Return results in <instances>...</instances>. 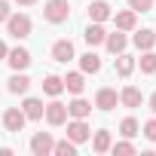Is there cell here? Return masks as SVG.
Returning <instances> with one entry per match:
<instances>
[{
  "label": "cell",
  "mask_w": 156,
  "mask_h": 156,
  "mask_svg": "<svg viewBox=\"0 0 156 156\" xmlns=\"http://www.w3.org/2000/svg\"><path fill=\"white\" fill-rule=\"evenodd\" d=\"M129 9H135V12H150V9H153V0H129Z\"/></svg>",
  "instance_id": "27"
},
{
  "label": "cell",
  "mask_w": 156,
  "mask_h": 156,
  "mask_svg": "<svg viewBox=\"0 0 156 156\" xmlns=\"http://www.w3.org/2000/svg\"><path fill=\"white\" fill-rule=\"evenodd\" d=\"M110 132H95V141H92V147H95V153H107L110 150Z\"/></svg>",
  "instance_id": "23"
},
{
  "label": "cell",
  "mask_w": 156,
  "mask_h": 156,
  "mask_svg": "<svg viewBox=\"0 0 156 156\" xmlns=\"http://www.w3.org/2000/svg\"><path fill=\"white\" fill-rule=\"evenodd\" d=\"M6 61H9V67H12V70H25V67L31 64V52H28L25 46H16V49H9V52H6Z\"/></svg>",
  "instance_id": "5"
},
{
  "label": "cell",
  "mask_w": 156,
  "mask_h": 156,
  "mask_svg": "<svg viewBox=\"0 0 156 156\" xmlns=\"http://www.w3.org/2000/svg\"><path fill=\"white\" fill-rule=\"evenodd\" d=\"M43 16H46V22H52V25L67 22V19H70V6H67V0H46Z\"/></svg>",
  "instance_id": "1"
},
{
  "label": "cell",
  "mask_w": 156,
  "mask_h": 156,
  "mask_svg": "<svg viewBox=\"0 0 156 156\" xmlns=\"http://www.w3.org/2000/svg\"><path fill=\"white\" fill-rule=\"evenodd\" d=\"M25 122H28V116L22 113V107H9V110L3 113V129H6V132H22Z\"/></svg>",
  "instance_id": "3"
},
{
  "label": "cell",
  "mask_w": 156,
  "mask_h": 156,
  "mask_svg": "<svg viewBox=\"0 0 156 156\" xmlns=\"http://www.w3.org/2000/svg\"><path fill=\"white\" fill-rule=\"evenodd\" d=\"M110 150H113V153H135V147H132L129 141H119V144H110Z\"/></svg>",
  "instance_id": "28"
},
{
  "label": "cell",
  "mask_w": 156,
  "mask_h": 156,
  "mask_svg": "<svg viewBox=\"0 0 156 156\" xmlns=\"http://www.w3.org/2000/svg\"><path fill=\"white\" fill-rule=\"evenodd\" d=\"M80 67H83V73H98L101 70V58L95 52H86V55H80Z\"/></svg>",
  "instance_id": "18"
},
{
  "label": "cell",
  "mask_w": 156,
  "mask_h": 156,
  "mask_svg": "<svg viewBox=\"0 0 156 156\" xmlns=\"http://www.w3.org/2000/svg\"><path fill=\"white\" fill-rule=\"evenodd\" d=\"M116 101H119V95H116V89H98V95H95V107L98 110H113L116 107Z\"/></svg>",
  "instance_id": "8"
},
{
  "label": "cell",
  "mask_w": 156,
  "mask_h": 156,
  "mask_svg": "<svg viewBox=\"0 0 156 156\" xmlns=\"http://www.w3.org/2000/svg\"><path fill=\"white\" fill-rule=\"evenodd\" d=\"M119 101H122L126 107H141L144 95H141V89H135V86H126V89L119 92Z\"/></svg>",
  "instance_id": "15"
},
{
  "label": "cell",
  "mask_w": 156,
  "mask_h": 156,
  "mask_svg": "<svg viewBox=\"0 0 156 156\" xmlns=\"http://www.w3.org/2000/svg\"><path fill=\"white\" fill-rule=\"evenodd\" d=\"M144 135H147L150 141H156V119H150V122H144Z\"/></svg>",
  "instance_id": "29"
},
{
  "label": "cell",
  "mask_w": 156,
  "mask_h": 156,
  "mask_svg": "<svg viewBox=\"0 0 156 156\" xmlns=\"http://www.w3.org/2000/svg\"><path fill=\"white\" fill-rule=\"evenodd\" d=\"M135 16H138L135 9H122V12H116V16H113V22H116V31H135V22H138Z\"/></svg>",
  "instance_id": "12"
},
{
  "label": "cell",
  "mask_w": 156,
  "mask_h": 156,
  "mask_svg": "<svg viewBox=\"0 0 156 156\" xmlns=\"http://www.w3.org/2000/svg\"><path fill=\"white\" fill-rule=\"evenodd\" d=\"M104 46H107L113 55H119V52L129 46V37H126L122 31H113V34H107V37H104Z\"/></svg>",
  "instance_id": "10"
},
{
  "label": "cell",
  "mask_w": 156,
  "mask_h": 156,
  "mask_svg": "<svg viewBox=\"0 0 156 156\" xmlns=\"http://www.w3.org/2000/svg\"><path fill=\"white\" fill-rule=\"evenodd\" d=\"M83 37H86V43H89V46H101V43H104V37H107V31L101 28V22H92V25L86 28V34H83Z\"/></svg>",
  "instance_id": "13"
},
{
  "label": "cell",
  "mask_w": 156,
  "mask_h": 156,
  "mask_svg": "<svg viewBox=\"0 0 156 156\" xmlns=\"http://www.w3.org/2000/svg\"><path fill=\"white\" fill-rule=\"evenodd\" d=\"M6 19H9V3L0 0V22H6Z\"/></svg>",
  "instance_id": "30"
},
{
  "label": "cell",
  "mask_w": 156,
  "mask_h": 156,
  "mask_svg": "<svg viewBox=\"0 0 156 156\" xmlns=\"http://www.w3.org/2000/svg\"><path fill=\"white\" fill-rule=\"evenodd\" d=\"M52 58L61 61V64H67V61L73 58V43H70V40H58V43L52 46Z\"/></svg>",
  "instance_id": "11"
},
{
  "label": "cell",
  "mask_w": 156,
  "mask_h": 156,
  "mask_svg": "<svg viewBox=\"0 0 156 156\" xmlns=\"http://www.w3.org/2000/svg\"><path fill=\"white\" fill-rule=\"evenodd\" d=\"M132 43H135L141 52H144V49H153V43H156V34H153V31H147V28H141V31L132 37Z\"/></svg>",
  "instance_id": "16"
},
{
  "label": "cell",
  "mask_w": 156,
  "mask_h": 156,
  "mask_svg": "<svg viewBox=\"0 0 156 156\" xmlns=\"http://www.w3.org/2000/svg\"><path fill=\"white\" fill-rule=\"evenodd\" d=\"M43 92L46 95H61L64 92V80H61V76H46V80H43Z\"/></svg>",
  "instance_id": "21"
},
{
  "label": "cell",
  "mask_w": 156,
  "mask_h": 156,
  "mask_svg": "<svg viewBox=\"0 0 156 156\" xmlns=\"http://www.w3.org/2000/svg\"><path fill=\"white\" fill-rule=\"evenodd\" d=\"M6 52H9V49H6V43L0 40V58H6Z\"/></svg>",
  "instance_id": "31"
},
{
  "label": "cell",
  "mask_w": 156,
  "mask_h": 156,
  "mask_svg": "<svg viewBox=\"0 0 156 156\" xmlns=\"http://www.w3.org/2000/svg\"><path fill=\"white\" fill-rule=\"evenodd\" d=\"M52 153H55V156H73V153H76V144H73L70 138H64V141L52 144Z\"/></svg>",
  "instance_id": "24"
},
{
  "label": "cell",
  "mask_w": 156,
  "mask_h": 156,
  "mask_svg": "<svg viewBox=\"0 0 156 156\" xmlns=\"http://www.w3.org/2000/svg\"><path fill=\"white\" fill-rule=\"evenodd\" d=\"M52 144H55V141H52L49 132H37V135L31 138V153H34V156H49V153H52Z\"/></svg>",
  "instance_id": "4"
},
{
  "label": "cell",
  "mask_w": 156,
  "mask_h": 156,
  "mask_svg": "<svg viewBox=\"0 0 156 156\" xmlns=\"http://www.w3.org/2000/svg\"><path fill=\"white\" fill-rule=\"evenodd\" d=\"M132 70H135V58H129V55L119 52V58H116V73H119V76H129Z\"/></svg>",
  "instance_id": "25"
},
{
  "label": "cell",
  "mask_w": 156,
  "mask_h": 156,
  "mask_svg": "<svg viewBox=\"0 0 156 156\" xmlns=\"http://www.w3.org/2000/svg\"><path fill=\"white\" fill-rule=\"evenodd\" d=\"M89 19H92V22H104V19H110V6L104 3V0H95V3L89 6Z\"/></svg>",
  "instance_id": "20"
},
{
  "label": "cell",
  "mask_w": 156,
  "mask_h": 156,
  "mask_svg": "<svg viewBox=\"0 0 156 156\" xmlns=\"http://www.w3.org/2000/svg\"><path fill=\"white\" fill-rule=\"evenodd\" d=\"M64 89H67V92H73V95H80V92L86 89L83 73H67V76H64Z\"/></svg>",
  "instance_id": "19"
},
{
  "label": "cell",
  "mask_w": 156,
  "mask_h": 156,
  "mask_svg": "<svg viewBox=\"0 0 156 156\" xmlns=\"http://www.w3.org/2000/svg\"><path fill=\"white\" fill-rule=\"evenodd\" d=\"M19 6H31V3H37V0H16Z\"/></svg>",
  "instance_id": "33"
},
{
  "label": "cell",
  "mask_w": 156,
  "mask_h": 156,
  "mask_svg": "<svg viewBox=\"0 0 156 156\" xmlns=\"http://www.w3.org/2000/svg\"><path fill=\"white\" fill-rule=\"evenodd\" d=\"M150 110H153V113H156V92H153V95H150Z\"/></svg>",
  "instance_id": "32"
},
{
  "label": "cell",
  "mask_w": 156,
  "mask_h": 156,
  "mask_svg": "<svg viewBox=\"0 0 156 156\" xmlns=\"http://www.w3.org/2000/svg\"><path fill=\"white\" fill-rule=\"evenodd\" d=\"M6 89H9L12 95H25V92L31 89V80H28L25 73H19V70H16V76L9 80V86H6Z\"/></svg>",
  "instance_id": "17"
},
{
  "label": "cell",
  "mask_w": 156,
  "mask_h": 156,
  "mask_svg": "<svg viewBox=\"0 0 156 156\" xmlns=\"http://www.w3.org/2000/svg\"><path fill=\"white\" fill-rule=\"evenodd\" d=\"M89 135H92V129L86 126V119H73V122H67V138H70L73 144L89 141Z\"/></svg>",
  "instance_id": "7"
},
{
  "label": "cell",
  "mask_w": 156,
  "mask_h": 156,
  "mask_svg": "<svg viewBox=\"0 0 156 156\" xmlns=\"http://www.w3.org/2000/svg\"><path fill=\"white\" fill-rule=\"evenodd\" d=\"M6 31H9V37H16V40H25V37L31 34V19H28L25 12H19V16H9V19H6Z\"/></svg>",
  "instance_id": "2"
},
{
  "label": "cell",
  "mask_w": 156,
  "mask_h": 156,
  "mask_svg": "<svg viewBox=\"0 0 156 156\" xmlns=\"http://www.w3.org/2000/svg\"><path fill=\"white\" fill-rule=\"evenodd\" d=\"M92 113V104L86 101V98H73L70 104H67V116H73V119H86Z\"/></svg>",
  "instance_id": "9"
},
{
  "label": "cell",
  "mask_w": 156,
  "mask_h": 156,
  "mask_svg": "<svg viewBox=\"0 0 156 156\" xmlns=\"http://www.w3.org/2000/svg\"><path fill=\"white\" fill-rule=\"evenodd\" d=\"M119 135H122V138H135V135H138V122H135L132 116H126V119L119 122Z\"/></svg>",
  "instance_id": "26"
},
{
  "label": "cell",
  "mask_w": 156,
  "mask_h": 156,
  "mask_svg": "<svg viewBox=\"0 0 156 156\" xmlns=\"http://www.w3.org/2000/svg\"><path fill=\"white\" fill-rule=\"evenodd\" d=\"M43 113H46V122L49 126H64L67 122V104H61V101H52Z\"/></svg>",
  "instance_id": "6"
},
{
  "label": "cell",
  "mask_w": 156,
  "mask_h": 156,
  "mask_svg": "<svg viewBox=\"0 0 156 156\" xmlns=\"http://www.w3.org/2000/svg\"><path fill=\"white\" fill-rule=\"evenodd\" d=\"M43 101L40 98H25V104H22V113L28 116V119H43Z\"/></svg>",
  "instance_id": "14"
},
{
  "label": "cell",
  "mask_w": 156,
  "mask_h": 156,
  "mask_svg": "<svg viewBox=\"0 0 156 156\" xmlns=\"http://www.w3.org/2000/svg\"><path fill=\"white\" fill-rule=\"evenodd\" d=\"M138 67H141L144 73H156V52H153V49H144V55L138 58Z\"/></svg>",
  "instance_id": "22"
}]
</instances>
